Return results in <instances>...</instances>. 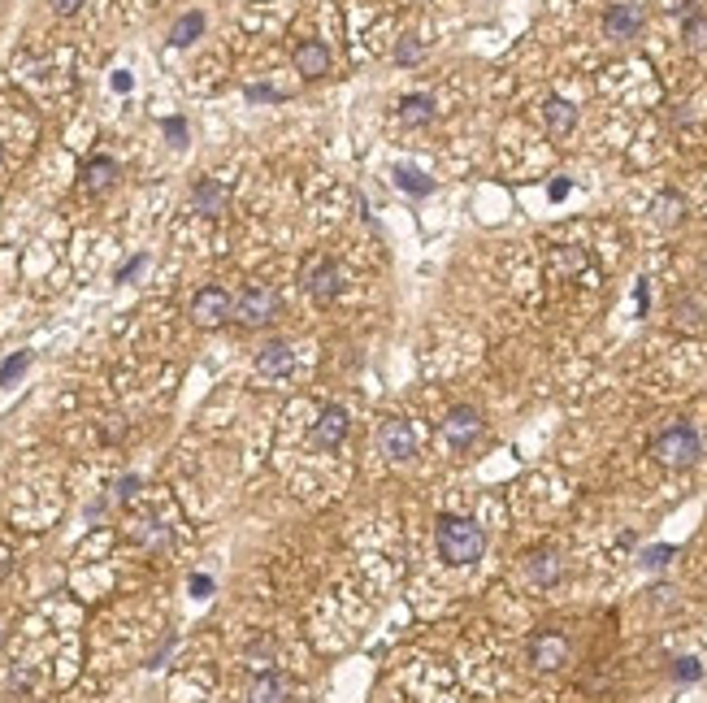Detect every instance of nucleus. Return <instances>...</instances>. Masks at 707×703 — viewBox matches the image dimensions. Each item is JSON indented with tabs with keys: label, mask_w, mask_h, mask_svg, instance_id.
Segmentation results:
<instances>
[{
	"label": "nucleus",
	"mask_w": 707,
	"mask_h": 703,
	"mask_svg": "<svg viewBox=\"0 0 707 703\" xmlns=\"http://www.w3.org/2000/svg\"><path fill=\"white\" fill-rule=\"evenodd\" d=\"M435 538H438V556H443L447 565H473V560H482V552H486L482 526H473L465 517H451V512L438 517Z\"/></svg>",
	"instance_id": "f257e3e1"
},
{
	"label": "nucleus",
	"mask_w": 707,
	"mask_h": 703,
	"mask_svg": "<svg viewBox=\"0 0 707 703\" xmlns=\"http://www.w3.org/2000/svg\"><path fill=\"white\" fill-rule=\"evenodd\" d=\"M699 452H703V443H699V430L695 426H686V421H677L669 426L664 435L651 443V456L660 461L664 469H686L699 461Z\"/></svg>",
	"instance_id": "f03ea898"
},
{
	"label": "nucleus",
	"mask_w": 707,
	"mask_h": 703,
	"mask_svg": "<svg viewBox=\"0 0 707 703\" xmlns=\"http://www.w3.org/2000/svg\"><path fill=\"white\" fill-rule=\"evenodd\" d=\"M278 317V296L270 287H243L235 300V322L239 326H265Z\"/></svg>",
	"instance_id": "7ed1b4c3"
},
{
	"label": "nucleus",
	"mask_w": 707,
	"mask_h": 703,
	"mask_svg": "<svg viewBox=\"0 0 707 703\" xmlns=\"http://www.w3.org/2000/svg\"><path fill=\"white\" fill-rule=\"evenodd\" d=\"M304 287H308V296L317 304H330L343 291V274H338L335 257H313L308 266H304Z\"/></svg>",
	"instance_id": "20e7f679"
},
{
	"label": "nucleus",
	"mask_w": 707,
	"mask_h": 703,
	"mask_svg": "<svg viewBox=\"0 0 707 703\" xmlns=\"http://www.w3.org/2000/svg\"><path fill=\"white\" fill-rule=\"evenodd\" d=\"M226 317H235L231 291H222V287H200L196 300H191V322L204 326V331H213V326H222Z\"/></svg>",
	"instance_id": "39448f33"
},
{
	"label": "nucleus",
	"mask_w": 707,
	"mask_h": 703,
	"mask_svg": "<svg viewBox=\"0 0 707 703\" xmlns=\"http://www.w3.org/2000/svg\"><path fill=\"white\" fill-rule=\"evenodd\" d=\"M477 435H482V413H477L473 404H451L447 417H443V438H447L456 452H465Z\"/></svg>",
	"instance_id": "423d86ee"
},
{
	"label": "nucleus",
	"mask_w": 707,
	"mask_h": 703,
	"mask_svg": "<svg viewBox=\"0 0 707 703\" xmlns=\"http://www.w3.org/2000/svg\"><path fill=\"white\" fill-rule=\"evenodd\" d=\"M530 665H534V669H542V673L569 665V638H565V634H551V630L534 634V638H530Z\"/></svg>",
	"instance_id": "0eeeda50"
},
{
	"label": "nucleus",
	"mask_w": 707,
	"mask_h": 703,
	"mask_svg": "<svg viewBox=\"0 0 707 703\" xmlns=\"http://www.w3.org/2000/svg\"><path fill=\"white\" fill-rule=\"evenodd\" d=\"M378 447H382V456H386V461H408V456L417 452L408 421H400V417H386V421L378 426Z\"/></svg>",
	"instance_id": "6e6552de"
},
{
	"label": "nucleus",
	"mask_w": 707,
	"mask_h": 703,
	"mask_svg": "<svg viewBox=\"0 0 707 703\" xmlns=\"http://www.w3.org/2000/svg\"><path fill=\"white\" fill-rule=\"evenodd\" d=\"M642 22H646V18H642V9H638V4H630V0H625V4H612V9L604 13L607 39H634V35L642 31Z\"/></svg>",
	"instance_id": "1a4fd4ad"
},
{
	"label": "nucleus",
	"mask_w": 707,
	"mask_h": 703,
	"mask_svg": "<svg viewBox=\"0 0 707 703\" xmlns=\"http://www.w3.org/2000/svg\"><path fill=\"white\" fill-rule=\"evenodd\" d=\"M343 438H347V408H338V404L321 408V417H317V426H313V443L330 452Z\"/></svg>",
	"instance_id": "9d476101"
},
{
	"label": "nucleus",
	"mask_w": 707,
	"mask_h": 703,
	"mask_svg": "<svg viewBox=\"0 0 707 703\" xmlns=\"http://www.w3.org/2000/svg\"><path fill=\"white\" fill-rule=\"evenodd\" d=\"M677 13H681V39H686V48L690 53H703L707 48V13L699 0H686V4H677Z\"/></svg>",
	"instance_id": "9b49d317"
},
{
	"label": "nucleus",
	"mask_w": 707,
	"mask_h": 703,
	"mask_svg": "<svg viewBox=\"0 0 707 703\" xmlns=\"http://www.w3.org/2000/svg\"><path fill=\"white\" fill-rule=\"evenodd\" d=\"M296 69L304 78H326L330 74V48L321 39H304L296 44Z\"/></svg>",
	"instance_id": "f8f14e48"
},
{
	"label": "nucleus",
	"mask_w": 707,
	"mask_h": 703,
	"mask_svg": "<svg viewBox=\"0 0 707 703\" xmlns=\"http://www.w3.org/2000/svg\"><path fill=\"white\" fill-rule=\"evenodd\" d=\"M226 200H231V187H226L222 178H200L196 192H191V204H196V213H204V217H217V213L226 208Z\"/></svg>",
	"instance_id": "ddd939ff"
},
{
	"label": "nucleus",
	"mask_w": 707,
	"mask_h": 703,
	"mask_svg": "<svg viewBox=\"0 0 707 703\" xmlns=\"http://www.w3.org/2000/svg\"><path fill=\"white\" fill-rule=\"evenodd\" d=\"M395 113H400V122H404V127H430V122L438 118V101H435V96H426V92H412V96L400 101Z\"/></svg>",
	"instance_id": "4468645a"
},
{
	"label": "nucleus",
	"mask_w": 707,
	"mask_h": 703,
	"mask_svg": "<svg viewBox=\"0 0 707 703\" xmlns=\"http://www.w3.org/2000/svg\"><path fill=\"white\" fill-rule=\"evenodd\" d=\"M118 161L113 157H92L87 166H83V192H92V196H101V192H109L113 183H118Z\"/></svg>",
	"instance_id": "2eb2a0df"
},
{
	"label": "nucleus",
	"mask_w": 707,
	"mask_h": 703,
	"mask_svg": "<svg viewBox=\"0 0 707 703\" xmlns=\"http://www.w3.org/2000/svg\"><path fill=\"white\" fill-rule=\"evenodd\" d=\"M291 369H296L291 343H265V352L256 356V373H265V378H287Z\"/></svg>",
	"instance_id": "dca6fc26"
},
{
	"label": "nucleus",
	"mask_w": 707,
	"mask_h": 703,
	"mask_svg": "<svg viewBox=\"0 0 707 703\" xmlns=\"http://www.w3.org/2000/svg\"><path fill=\"white\" fill-rule=\"evenodd\" d=\"M525 573H530L534 586H556V582L565 577V565H560L556 552H534V556L525 560Z\"/></svg>",
	"instance_id": "f3484780"
},
{
	"label": "nucleus",
	"mask_w": 707,
	"mask_h": 703,
	"mask_svg": "<svg viewBox=\"0 0 707 703\" xmlns=\"http://www.w3.org/2000/svg\"><path fill=\"white\" fill-rule=\"evenodd\" d=\"M542 122H547L551 135H569L577 127V109L569 101H560V96H551V101H542Z\"/></svg>",
	"instance_id": "a211bd4d"
},
{
	"label": "nucleus",
	"mask_w": 707,
	"mask_h": 703,
	"mask_svg": "<svg viewBox=\"0 0 707 703\" xmlns=\"http://www.w3.org/2000/svg\"><path fill=\"white\" fill-rule=\"evenodd\" d=\"M395 187L421 200V196H430V192H435V178H430V174H421V169H412V166H395Z\"/></svg>",
	"instance_id": "6ab92c4d"
},
{
	"label": "nucleus",
	"mask_w": 707,
	"mask_h": 703,
	"mask_svg": "<svg viewBox=\"0 0 707 703\" xmlns=\"http://www.w3.org/2000/svg\"><path fill=\"white\" fill-rule=\"evenodd\" d=\"M252 703H287V682L278 673H256L252 682Z\"/></svg>",
	"instance_id": "aec40b11"
},
{
	"label": "nucleus",
	"mask_w": 707,
	"mask_h": 703,
	"mask_svg": "<svg viewBox=\"0 0 707 703\" xmlns=\"http://www.w3.org/2000/svg\"><path fill=\"white\" fill-rule=\"evenodd\" d=\"M673 326L677 331H703V308L690 296H677L673 300Z\"/></svg>",
	"instance_id": "412c9836"
},
{
	"label": "nucleus",
	"mask_w": 707,
	"mask_h": 703,
	"mask_svg": "<svg viewBox=\"0 0 707 703\" xmlns=\"http://www.w3.org/2000/svg\"><path fill=\"white\" fill-rule=\"evenodd\" d=\"M204 31V13H183L178 22H174V31H169V44L174 48H187V44H196Z\"/></svg>",
	"instance_id": "4be33fe9"
},
{
	"label": "nucleus",
	"mask_w": 707,
	"mask_h": 703,
	"mask_svg": "<svg viewBox=\"0 0 707 703\" xmlns=\"http://www.w3.org/2000/svg\"><path fill=\"white\" fill-rule=\"evenodd\" d=\"M681 217H686V200H681L677 192H664V196L655 200V222H660V226H677Z\"/></svg>",
	"instance_id": "5701e85b"
},
{
	"label": "nucleus",
	"mask_w": 707,
	"mask_h": 703,
	"mask_svg": "<svg viewBox=\"0 0 707 703\" xmlns=\"http://www.w3.org/2000/svg\"><path fill=\"white\" fill-rule=\"evenodd\" d=\"M673 552L677 547H669V543H655V547H646V552L638 556V565L642 569H664V565L673 560Z\"/></svg>",
	"instance_id": "b1692460"
},
{
	"label": "nucleus",
	"mask_w": 707,
	"mask_h": 703,
	"mask_svg": "<svg viewBox=\"0 0 707 703\" xmlns=\"http://www.w3.org/2000/svg\"><path fill=\"white\" fill-rule=\"evenodd\" d=\"M421 57H426L421 39H412V35H404V39H400V48H395V61H400V66H421Z\"/></svg>",
	"instance_id": "393cba45"
},
{
	"label": "nucleus",
	"mask_w": 707,
	"mask_h": 703,
	"mask_svg": "<svg viewBox=\"0 0 707 703\" xmlns=\"http://www.w3.org/2000/svg\"><path fill=\"white\" fill-rule=\"evenodd\" d=\"M27 365H31V352H18V356H9V361L0 365V387H9L18 373H27Z\"/></svg>",
	"instance_id": "a878e982"
},
{
	"label": "nucleus",
	"mask_w": 707,
	"mask_h": 703,
	"mask_svg": "<svg viewBox=\"0 0 707 703\" xmlns=\"http://www.w3.org/2000/svg\"><path fill=\"white\" fill-rule=\"evenodd\" d=\"M673 677H677V682H699V677H703V665L686 656V660H677V665H673Z\"/></svg>",
	"instance_id": "bb28decb"
},
{
	"label": "nucleus",
	"mask_w": 707,
	"mask_h": 703,
	"mask_svg": "<svg viewBox=\"0 0 707 703\" xmlns=\"http://www.w3.org/2000/svg\"><path fill=\"white\" fill-rule=\"evenodd\" d=\"M161 127H166V135H169V143H174V148H183V143H187V122H183V118H166Z\"/></svg>",
	"instance_id": "cd10ccee"
},
{
	"label": "nucleus",
	"mask_w": 707,
	"mask_h": 703,
	"mask_svg": "<svg viewBox=\"0 0 707 703\" xmlns=\"http://www.w3.org/2000/svg\"><path fill=\"white\" fill-rule=\"evenodd\" d=\"M143 266H148V257H143V252H139V257H131L126 266L118 269V282H131V278H135V274H139Z\"/></svg>",
	"instance_id": "c85d7f7f"
},
{
	"label": "nucleus",
	"mask_w": 707,
	"mask_h": 703,
	"mask_svg": "<svg viewBox=\"0 0 707 703\" xmlns=\"http://www.w3.org/2000/svg\"><path fill=\"white\" fill-rule=\"evenodd\" d=\"M48 4H53V13L69 18V13H78V4H83V0H48Z\"/></svg>",
	"instance_id": "c756f323"
},
{
	"label": "nucleus",
	"mask_w": 707,
	"mask_h": 703,
	"mask_svg": "<svg viewBox=\"0 0 707 703\" xmlns=\"http://www.w3.org/2000/svg\"><path fill=\"white\" fill-rule=\"evenodd\" d=\"M131 87H135V78H131L126 69H118V74H113V92H131Z\"/></svg>",
	"instance_id": "7c9ffc66"
},
{
	"label": "nucleus",
	"mask_w": 707,
	"mask_h": 703,
	"mask_svg": "<svg viewBox=\"0 0 707 703\" xmlns=\"http://www.w3.org/2000/svg\"><path fill=\"white\" fill-rule=\"evenodd\" d=\"M191 595H213V577H191Z\"/></svg>",
	"instance_id": "2f4dec72"
},
{
	"label": "nucleus",
	"mask_w": 707,
	"mask_h": 703,
	"mask_svg": "<svg viewBox=\"0 0 707 703\" xmlns=\"http://www.w3.org/2000/svg\"><path fill=\"white\" fill-rule=\"evenodd\" d=\"M135 486H139V478H122V482H118V500H131Z\"/></svg>",
	"instance_id": "473e14b6"
},
{
	"label": "nucleus",
	"mask_w": 707,
	"mask_h": 703,
	"mask_svg": "<svg viewBox=\"0 0 707 703\" xmlns=\"http://www.w3.org/2000/svg\"><path fill=\"white\" fill-rule=\"evenodd\" d=\"M565 196H569V178H556L551 183V200H565Z\"/></svg>",
	"instance_id": "72a5a7b5"
},
{
	"label": "nucleus",
	"mask_w": 707,
	"mask_h": 703,
	"mask_svg": "<svg viewBox=\"0 0 707 703\" xmlns=\"http://www.w3.org/2000/svg\"><path fill=\"white\" fill-rule=\"evenodd\" d=\"M248 96L252 101H278V92H270V87H248Z\"/></svg>",
	"instance_id": "f704fd0d"
},
{
	"label": "nucleus",
	"mask_w": 707,
	"mask_h": 703,
	"mask_svg": "<svg viewBox=\"0 0 707 703\" xmlns=\"http://www.w3.org/2000/svg\"><path fill=\"white\" fill-rule=\"evenodd\" d=\"M646 300H651V291H646V282H638V313H646Z\"/></svg>",
	"instance_id": "c9c22d12"
},
{
	"label": "nucleus",
	"mask_w": 707,
	"mask_h": 703,
	"mask_svg": "<svg viewBox=\"0 0 707 703\" xmlns=\"http://www.w3.org/2000/svg\"><path fill=\"white\" fill-rule=\"evenodd\" d=\"M0 161H4V152H0Z\"/></svg>",
	"instance_id": "e433bc0d"
},
{
	"label": "nucleus",
	"mask_w": 707,
	"mask_h": 703,
	"mask_svg": "<svg viewBox=\"0 0 707 703\" xmlns=\"http://www.w3.org/2000/svg\"><path fill=\"white\" fill-rule=\"evenodd\" d=\"M703 269H707V266H703Z\"/></svg>",
	"instance_id": "4c0bfd02"
}]
</instances>
